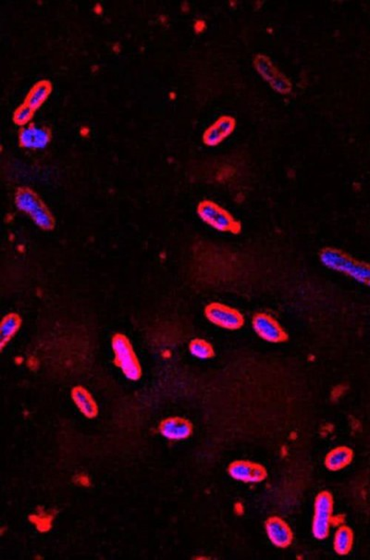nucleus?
<instances>
[{"mask_svg":"<svg viewBox=\"0 0 370 560\" xmlns=\"http://www.w3.org/2000/svg\"><path fill=\"white\" fill-rule=\"evenodd\" d=\"M333 498L327 491L320 492L315 500V513L312 532L319 540H324L330 534V523L332 520Z\"/></svg>","mask_w":370,"mask_h":560,"instance_id":"nucleus-5","label":"nucleus"},{"mask_svg":"<svg viewBox=\"0 0 370 560\" xmlns=\"http://www.w3.org/2000/svg\"><path fill=\"white\" fill-rule=\"evenodd\" d=\"M33 112L35 110L31 109L29 106L23 105L20 107L14 114L15 124L21 125V126L26 125L31 121V119L33 118Z\"/></svg>","mask_w":370,"mask_h":560,"instance_id":"nucleus-20","label":"nucleus"},{"mask_svg":"<svg viewBox=\"0 0 370 560\" xmlns=\"http://www.w3.org/2000/svg\"><path fill=\"white\" fill-rule=\"evenodd\" d=\"M321 263L330 270L341 272L370 287V265L357 262L344 251L326 247L320 254Z\"/></svg>","mask_w":370,"mask_h":560,"instance_id":"nucleus-1","label":"nucleus"},{"mask_svg":"<svg viewBox=\"0 0 370 560\" xmlns=\"http://www.w3.org/2000/svg\"><path fill=\"white\" fill-rule=\"evenodd\" d=\"M354 543V534L348 526L342 525L335 532L334 546L335 552L338 555L345 556L350 553Z\"/></svg>","mask_w":370,"mask_h":560,"instance_id":"nucleus-17","label":"nucleus"},{"mask_svg":"<svg viewBox=\"0 0 370 560\" xmlns=\"http://www.w3.org/2000/svg\"><path fill=\"white\" fill-rule=\"evenodd\" d=\"M189 350L192 356L201 360L211 359L215 355L212 345L204 339L200 338L191 341L189 345Z\"/></svg>","mask_w":370,"mask_h":560,"instance_id":"nucleus-19","label":"nucleus"},{"mask_svg":"<svg viewBox=\"0 0 370 560\" xmlns=\"http://www.w3.org/2000/svg\"><path fill=\"white\" fill-rule=\"evenodd\" d=\"M266 531L271 543L281 549L289 546L293 542L290 526L279 517H271L266 522Z\"/></svg>","mask_w":370,"mask_h":560,"instance_id":"nucleus-11","label":"nucleus"},{"mask_svg":"<svg viewBox=\"0 0 370 560\" xmlns=\"http://www.w3.org/2000/svg\"><path fill=\"white\" fill-rule=\"evenodd\" d=\"M72 396L76 406L87 417L93 418L97 414V404L94 403L91 394L85 388L75 387L72 390Z\"/></svg>","mask_w":370,"mask_h":560,"instance_id":"nucleus-15","label":"nucleus"},{"mask_svg":"<svg viewBox=\"0 0 370 560\" xmlns=\"http://www.w3.org/2000/svg\"><path fill=\"white\" fill-rule=\"evenodd\" d=\"M254 65L259 75L270 84L275 91L281 94H289L293 85L283 72L278 70L270 58L265 55H258L254 60Z\"/></svg>","mask_w":370,"mask_h":560,"instance_id":"nucleus-7","label":"nucleus"},{"mask_svg":"<svg viewBox=\"0 0 370 560\" xmlns=\"http://www.w3.org/2000/svg\"><path fill=\"white\" fill-rule=\"evenodd\" d=\"M205 316L214 325L226 330H239L244 324V318L239 311L218 302L207 306Z\"/></svg>","mask_w":370,"mask_h":560,"instance_id":"nucleus-6","label":"nucleus"},{"mask_svg":"<svg viewBox=\"0 0 370 560\" xmlns=\"http://www.w3.org/2000/svg\"><path fill=\"white\" fill-rule=\"evenodd\" d=\"M252 325L256 335L263 340L274 344L288 340V333L270 314L259 312L254 315Z\"/></svg>","mask_w":370,"mask_h":560,"instance_id":"nucleus-8","label":"nucleus"},{"mask_svg":"<svg viewBox=\"0 0 370 560\" xmlns=\"http://www.w3.org/2000/svg\"><path fill=\"white\" fill-rule=\"evenodd\" d=\"M160 429L168 439L182 440L191 436L192 426L185 419L170 418L161 422Z\"/></svg>","mask_w":370,"mask_h":560,"instance_id":"nucleus-13","label":"nucleus"},{"mask_svg":"<svg viewBox=\"0 0 370 560\" xmlns=\"http://www.w3.org/2000/svg\"><path fill=\"white\" fill-rule=\"evenodd\" d=\"M229 473L232 478L244 483H261L268 476L262 465L247 461L232 462L229 466Z\"/></svg>","mask_w":370,"mask_h":560,"instance_id":"nucleus-9","label":"nucleus"},{"mask_svg":"<svg viewBox=\"0 0 370 560\" xmlns=\"http://www.w3.org/2000/svg\"><path fill=\"white\" fill-rule=\"evenodd\" d=\"M50 133L47 128L31 124L23 127L19 134L21 146L29 149H45L50 142Z\"/></svg>","mask_w":370,"mask_h":560,"instance_id":"nucleus-10","label":"nucleus"},{"mask_svg":"<svg viewBox=\"0 0 370 560\" xmlns=\"http://www.w3.org/2000/svg\"><path fill=\"white\" fill-rule=\"evenodd\" d=\"M236 121L231 116H222L218 121L205 131L204 142L210 146H215L230 136L234 131Z\"/></svg>","mask_w":370,"mask_h":560,"instance_id":"nucleus-12","label":"nucleus"},{"mask_svg":"<svg viewBox=\"0 0 370 560\" xmlns=\"http://www.w3.org/2000/svg\"><path fill=\"white\" fill-rule=\"evenodd\" d=\"M15 204L18 209L29 215L39 228L45 231L53 230L54 217L35 192L29 188L18 189L15 195Z\"/></svg>","mask_w":370,"mask_h":560,"instance_id":"nucleus-2","label":"nucleus"},{"mask_svg":"<svg viewBox=\"0 0 370 560\" xmlns=\"http://www.w3.org/2000/svg\"><path fill=\"white\" fill-rule=\"evenodd\" d=\"M197 214L205 223L217 231L240 234L241 225L229 211L211 200L200 202L197 207Z\"/></svg>","mask_w":370,"mask_h":560,"instance_id":"nucleus-3","label":"nucleus"},{"mask_svg":"<svg viewBox=\"0 0 370 560\" xmlns=\"http://www.w3.org/2000/svg\"><path fill=\"white\" fill-rule=\"evenodd\" d=\"M112 350L115 355V364L120 367L124 375L130 380H138L142 370L129 339L121 333H116L112 338Z\"/></svg>","mask_w":370,"mask_h":560,"instance_id":"nucleus-4","label":"nucleus"},{"mask_svg":"<svg viewBox=\"0 0 370 560\" xmlns=\"http://www.w3.org/2000/svg\"><path fill=\"white\" fill-rule=\"evenodd\" d=\"M353 457L352 449L347 446H339L327 454L325 465L330 470H340L351 463Z\"/></svg>","mask_w":370,"mask_h":560,"instance_id":"nucleus-14","label":"nucleus"},{"mask_svg":"<svg viewBox=\"0 0 370 560\" xmlns=\"http://www.w3.org/2000/svg\"><path fill=\"white\" fill-rule=\"evenodd\" d=\"M21 323V318L16 313H10L3 318L1 326H0V340H1L2 348H4L5 345L8 344L15 333L19 330Z\"/></svg>","mask_w":370,"mask_h":560,"instance_id":"nucleus-16","label":"nucleus"},{"mask_svg":"<svg viewBox=\"0 0 370 560\" xmlns=\"http://www.w3.org/2000/svg\"><path fill=\"white\" fill-rule=\"evenodd\" d=\"M51 88V85L47 81L38 82L31 90L28 97H27L26 105L29 106L33 110L38 109L50 96Z\"/></svg>","mask_w":370,"mask_h":560,"instance_id":"nucleus-18","label":"nucleus"}]
</instances>
